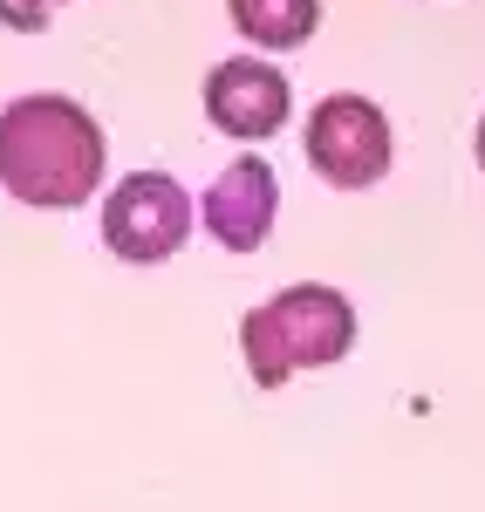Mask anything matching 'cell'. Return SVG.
<instances>
[{"instance_id":"5b68a950","label":"cell","mask_w":485,"mask_h":512,"mask_svg":"<svg viewBox=\"0 0 485 512\" xmlns=\"http://www.w3.org/2000/svg\"><path fill=\"white\" fill-rule=\"evenodd\" d=\"M205 117L226 137H274L287 123V76L274 62H219L205 76Z\"/></svg>"},{"instance_id":"8992f818","label":"cell","mask_w":485,"mask_h":512,"mask_svg":"<svg viewBox=\"0 0 485 512\" xmlns=\"http://www.w3.org/2000/svg\"><path fill=\"white\" fill-rule=\"evenodd\" d=\"M274 205H281L274 164L240 158L233 171H219V185L205 192V226H212V239H219L226 253H253V246H267Z\"/></svg>"},{"instance_id":"9c48e42d","label":"cell","mask_w":485,"mask_h":512,"mask_svg":"<svg viewBox=\"0 0 485 512\" xmlns=\"http://www.w3.org/2000/svg\"><path fill=\"white\" fill-rule=\"evenodd\" d=\"M479 164H485V123H479Z\"/></svg>"},{"instance_id":"30bf717a","label":"cell","mask_w":485,"mask_h":512,"mask_svg":"<svg viewBox=\"0 0 485 512\" xmlns=\"http://www.w3.org/2000/svg\"><path fill=\"white\" fill-rule=\"evenodd\" d=\"M28 7H41V14H48V7H55V0H28Z\"/></svg>"},{"instance_id":"ba28073f","label":"cell","mask_w":485,"mask_h":512,"mask_svg":"<svg viewBox=\"0 0 485 512\" xmlns=\"http://www.w3.org/2000/svg\"><path fill=\"white\" fill-rule=\"evenodd\" d=\"M0 21H7V28H21V35H41V28H48V14L28 7V0H0Z\"/></svg>"},{"instance_id":"277c9868","label":"cell","mask_w":485,"mask_h":512,"mask_svg":"<svg viewBox=\"0 0 485 512\" xmlns=\"http://www.w3.org/2000/svg\"><path fill=\"white\" fill-rule=\"evenodd\" d=\"M308 164L328 185L363 192L390 171V123L369 96H322L308 117Z\"/></svg>"},{"instance_id":"7a4b0ae2","label":"cell","mask_w":485,"mask_h":512,"mask_svg":"<svg viewBox=\"0 0 485 512\" xmlns=\"http://www.w3.org/2000/svg\"><path fill=\"white\" fill-rule=\"evenodd\" d=\"M356 342V308H349V294H335V287H281L274 301H260V308H246L240 321V349H246V369H253V383L260 390H281L294 369H328V362H342Z\"/></svg>"},{"instance_id":"3957f363","label":"cell","mask_w":485,"mask_h":512,"mask_svg":"<svg viewBox=\"0 0 485 512\" xmlns=\"http://www.w3.org/2000/svg\"><path fill=\"white\" fill-rule=\"evenodd\" d=\"M185 233H192V198L164 171H130L117 192L103 198V246L130 267L171 260L185 246Z\"/></svg>"},{"instance_id":"52a82bcc","label":"cell","mask_w":485,"mask_h":512,"mask_svg":"<svg viewBox=\"0 0 485 512\" xmlns=\"http://www.w3.org/2000/svg\"><path fill=\"white\" fill-rule=\"evenodd\" d=\"M226 14L253 48H301L322 21V0H226Z\"/></svg>"},{"instance_id":"6da1fadb","label":"cell","mask_w":485,"mask_h":512,"mask_svg":"<svg viewBox=\"0 0 485 512\" xmlns=\"http://www.w3.org/2000/svg\"><path fill=\"white\" fill-rule=\"evenodd\" d=\"M0 185L41 205L69 212L103 185V130L76 96H14L0 110Z\"/></svg>"}]
</instances>
